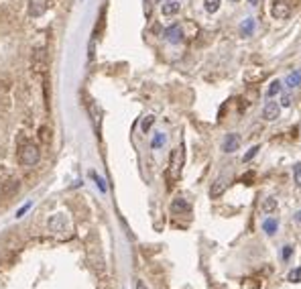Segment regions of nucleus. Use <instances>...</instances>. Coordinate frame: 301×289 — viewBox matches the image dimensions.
<instances>
[{"mask_svg": "<svg viewBox=\"0 0 301 289\" xmlns=\"http://www.w3.org/2000/svg\"><path fill=\"white\" fill-rule=\"evenodd\" d=\"M181 167H183V147H177L171 151V159H169V181L173 183L175 179H179L181 175Z\"/></svg>", "mask_w": 301, "mask_h": 289, "instance_id": "obj_1", "label": "nucleus"}, {"mask_svg": "<svg viewBox=\"0 0 301 289\" xmlns=\"http://www.w3.org/2000/svg\"><path fill=\"white\" fill-rule=\"evenodd\" d=\"M19 159H21V163L25 165V167H33V165H37L39 163V159H41V153H39V147L37 144H25V147L21 149V153H19Z\"/></svg>", "mask_w": 301, "mask_h": 289, "instance_id": "obj_2", "label": "nucleus"}, {"mask_svg": "<svg viewBox=\"0 0 301 289\" xmlns=\"http://www.w3.org/2000/svg\"><path fill=\"white\" fill-rule=\"evenodd\" d=\"M271 15L275 19H289L291 17V7L287 0H273V5H271Z\"/></svg>", "mask_w": 301, "mask_h": 289, "instance_id": "obj_3", "label": "nucleus"}, {"mask_svg": "<svg viewBox=\"0 0 301 289\" xmlns=\"http://www.w3.org/2000/svg\"><path fill=\"white\" fill-rule=\"evenodd\" d=\"M47 226H49V230L51 232H65L67 230V218H65V214H53L51 218H49V222H47Z\"/></svg>", "mask_w": 301, "mask_h": 289, "instance_id": "obj_4", "label": "nucleus"}, {"mask_svg": "<svg viewBox=\"0 0 301 289\" xmlns=\"http://www.w3.org/2000/svg\"><path fill=\"white\" fill-rule=\"evenodd\" d=\"M49 9V0H29V17L39 19L47 13Z\"/></svg>", "mask_w": 301, "mask_h": 289, "instance_id": "obj_5", "label": "nucleus"}, {"mask_svg": "<svg viewBox=\"0 0 301 289\" xmlns=\"http://www.w3.org/2000/svg\"><path fill=\"white\" fill-rule=\"evenodd\" d=\"M33 67H35L37 74H43V71L47 69V53H45V49H37V51H35Z\"/></svg>", "mask_w": 301, "mask_h": 289, "instance_id": "obj_6", "label": "nucleus"}, {"mask_svg": "<svg viewBox=\"0 0 301 289\" xmlns=\"http://www.w3.org/2000/svg\"><path fill=\"white\" fill-rule=\"evenodd\" d=\"M226 187H228V179H226V175H220V177L214 181V185L210 187V196H212V198H220L224 191H226Z\"/></svg>", "mask_w": 301, "mask_h": 289, "instance_id": "obj_7", "label": "nucleus"}, {"mask_svg": "<svg viewBox=\"0 0 301 289\" xmlns=\"http://www.w3.org/2000/svg\"><path fill=\"white\" fill-rule=\"evenodd\" d=\"M279 110H281V108H279V104L269 100V102L265 104V108H263V118H265V120H269V122H273V120H277V118H279Z\"/></svg>", "mask_w": 301, "mask_h": 289, "instance_id": "obj_8", "label": "nucleus"}, {"mask_svg": "<svg viewBox=\"0 0 301 289\" xmlns=\"http://www.w3.org/2000/svg\"><path fill=\"white\" fill-rule=\"evenodd\" d=\"M238 147H240V138L236 134H226L224 136V142H222L224 153H234Z\"/></svg>", "mask_w": 301, "mask_h": 289, "instance_id": "obj_9", "label": "nucleus"}, {"mask_svg": "<svg viewBox=\"0 0 301 289\" xmlns=\"http://www.w3.org/2000/svg\"><path fill=\"white\" fill-rule=\"evenodd\" d=\"M165 39H167L169 43H181V41H183V31H181V27H179V25L169 27V29L165 31Z\"/></svg>", "mask_w": 301, "mask_h": 289, "instance_id": "obj_10", "label": "nucleus"}, {"mask_svg": "<svg viewBox=\"0 0 301 289\" xmlns=\"http://www.w3.org/2000/svg\"><path fill=\"white\" fill-rule=\"evenodd\" d=\"M181 11V5L177 3V0H167V3H163V7H161V13L165 15V17H173V15H177Z\"/></svg>", "mask_w": 301, "mask_h": 289, "instance_id": "obj_11", "label": "nucleus"}, {"mask_svg": "<svg viewBox=\"0 0 301 289\" xmlns=\"http://www.w3.org/2000/svg\"><path fill=\"white\" fill-rule=\"evenodd\" d=\"M191 210V206L183 200V198H175L173 202H171V212L173 214H187Z\"/></svg>", "mask_w": 301, "mask_h": 289, "instance_id": "obj_12", "label": "nucleus"}, {"mask_svg": "<svg viewBox=\"0 0 301 289\" xmlns=\"http://www.w3.org/2000/svg\"><path fill=\"white\" fill-rule=\"evenodd\" d=\"M253 31H255V21H253V19H246V21L240 23V33H242V37H250V35H253Z\"/></svg>", "mask_w": 301, "mask_h": 289, "instance_id": "obj_13", "label": "nucleus"}, {"mask_svg": "<svg viewBox=\"0 0 301 289\" xmlns=\"http://www.w3.org/2000/svg\"><path fill=\"white\" fill-rule=\"evenodd\" d=\"M285 84H287L289 88H297V86L301 84V69H295V71H291V74L287 76Z\"/></svg>", "mask_w": 301, "mask_h": 289, "instance_id": "obj_14", "label": "nucleus"}, {"mask_svg": "<svg viewBox=\"0 0 301 289\" xmlns=\"http://www.w3.org/2000/svg\"><path fill=\"white\" fill-rule=\"evenodd\" d=\"M261 208H263L265 214H273L277 210V200L275 198H265L263 204H261Z\"/></svg>", "mask_w": 301, "mask_h": 289, "instance_id": "obj_15", "label": "nucleus"}, {"mask_svg": "<svg viewBox=\"0 0 301 289\" xmlns=\"http://www.w3.org/2000/svg\"><path fill=\"white\" fill-rule=\"evenodd\" d=\"M277 228H279V222H277L275 218H269V220L263 222V230H265L269 236H273V234L277 232Z\"/></svg>", "mask_w": 301, "mask_h": 289, "instance_id": "obj_16", "label": "nucleus"}, {"mask_svg": "<svg viewBox=\"0 0 301 289\" xmlns=\"http://www.w3.org/2000/svg\"><path fill=\"white\" fill-rule=\"evenodd\" d=\"M220 5H222V0H204V9H206L210 15L218 13V11H220Z\"/></svg>", "mask_w": 301, "mask_h": 289, "instance_id": "obj_17", "label": "nucleus"}, {"mask_svg": "<svg viewBox=\"0 0 301 289\" xmlns=\"http://www.w3.org/2000/svg\"><path fill=\"white\" fill-rule=\"evenodd\" d=\"M153 122H155V116H153V114L144 116V118H142V122H140V130H142V132H148V130H150V126H153Z\"/></svg>", "mask_w": 301, "mask_h": 289, "instance_id": "obj_18", "label": "nucleus"}, {"mask_svg": "<svg viewBox=\"0 0 301 289\" xmlns=\"http://www.w3.org/2000/svg\"><path fill=\"white\" fill-rule=\"evenodd\" d=\"M279 92H281V82L275 80V82L269 86V90H267V98H273V96H277Z\"/></svg>", "mask_w": 301, "mask_h": 289, "instance_id": "obj_19", "label": "nucleus"}, {"mask_svg": "<svg viewBox=\"0 0 301 289\" xmlns=\"http://www.w3.org/2000/svg\"><path fill=\"white\" fill-rule=\"evenodd\" d=\"M259 149H261V147H259V144H255V147H253V149H248V151H246V155L242 157V161H244V163H248L250 159H255V157L259 155Z\"/></svg>", "mask_w": 301, "mask_h": 289, "instance_id": "obj_20", "label": "nucleus"}, {"mask_svg": "<svg viewBox=\"0 0 301 289\" xmlns=\"http://www.w3.org/2000/svg\"><path fill=\"white\" fill-rule=\"evenodd\" d=\"M163 142H165V134H163V132H157L155 138H153V142H150V147H153V149H159Z\"/></svg>", "mask_w": 301, "mask_h": 289, "instance_id": "obj_21", "label": "nucleus"}, {"mask_svg": "<svg viewBox=\"0 0 301 289\" xmlns=\"http://www.w3.org/2000/svg\"><path fill=\"white\" fill-rule=\"evenodd\" d=\"M90 175H92V179L96 181V185L100 187V191H102V194H106V183H104V179H102V177H98V175H96L94 171H92Z\"/></svg>", "mask_w": 301, "mask_h": 289, "instance_id": "obj_22", "label": "nucleus"}, {"mask_svg": "<svg viewBox=\"0 0 301 289\" xmlns=\"http://www.w3.org/2000/svg\"><path fill=\"white\" fill-rule=\"evenodd\" d=\"M291 283H297L299 279H301V267H297V269H293L291 273H289V277H287Z\"/></svg>", "mask_w": 301, "mask_h": 289, "instance_id": "obj_23", "label": "nucleus"}, {"mask_svg": "<svg viewBox=\"0 0 301 289\" xmlns=\"http://www.w3.org/2000/svg\"><path fill=\"white\" fill-rule=\"evenodd\" d=\"M293 177H295V183L301 185V163H295V165H293Z\"/></svg>", "mask_w": 301, "mask_h": 289, "instance_id": "obj_24", "label": "nucleus"}, {"mask_svg": "<svg viewBox=\"0 0 301 289\" xmlns=\"http://www.w3.org/2000/svg\"><path fill=\"white\" fill-rule=\"evenodd\" d=\"M291 255H293V247H285V249H283V253H281L283 261H289V259H291Z\"/></svg>", "mask_w": 301, "mask_h": 289, "instance_id": "obj_25", "label": "nucleus"}, {"mask_svg": "<svg viewBox=\"0 0 301 289\" xmlns=\"http://www.w3.org/2000/svg\"><path fill=\"white\" fill-rule=\"evenodd\" d=\"M29 208H31V202H29V204H25V206H23V208L17 212V218H23V216H25V212H27Z\"/></svg>", "mask_w": 301, "mask_h": 289, "instance_id": "obj_26", "label": "nucleus"}, {"mask_svg": "<svg viewBox=\"0 0 301 289\" xmlns=\"http://www.w3.org/2000/svg\"><path fill=\"white\" fill-rule=\"evenodd\" d=\"M291 104V98H289V96H283V98H281V106H289Z\"/></svg>", "mask_w": 301, "mask_h": 289, "instance_id": "obj_27", "label": "nucleus"}, {"mask_svg": "<svg viewBox=\"0 0 301 289\" xmlns=\"http://www.w3.org/2000/svg\"><path fill=\"white\" fill-rule=\"evenodd\" d=\"M134 287H136V289H148V287H146L142 281H136V285H134Z\"/></svg>", "mask_w": 301, "mask_h": 289, "instance_id": "obj_28", "label": "nucleus"}, {"mask_svg": "<svg viewBox=\"0 0 301 289\" xmlns=\"http://www.w3.org/2000/svg\"><path fill=\"white\" fill-rule=\"evenodd\" d=\"M295 220H297V222H301V210H299V212L295 214Z\"/></svg>", "mask_w": 301, "mask_h": 289, "instance_id": "obj_29", "label": "nucleus"}, {"mask_svg": "<svg viewBox=\"0 0 301 289\" xmlns=\"http://www.w3.org/2000/svg\"><path fill=\"white\" fill-rule=\"evenodd\" d=\"M248 3H250V5H253V7H255V5H259V0H248Z\"/></svg>", "mask_w": 301, "mask_h": 289, "instance_id": "obj_30", "label": "nucleus"}, {"mask_svg": "<svg viewBox=\"0 0 301 289\" xmlns=\"http://www.w3.org/2000/svg\"><path fill=\"white\" fill-rule=\"evenodd\" d=\"M157 3H163V0H157Z\"/></svg>", "mask_w": 301, "mask_h": 289, "instance_id": "obj_31", "label": "nucleus"}, {"mask_svg": "<svg viewBox=\"0 0 301 289\" xmlns=\"http://www.w3.org/2000/svg\"><path fill=\"white\" fill-rule=\"evenodd\" d=\"M232 3H238V0H232Z\"/></svg>", "mask_w": 301, "mask_h": 289, "instance_id": "obj_32", "label": "nucleus"}]
</instances>
